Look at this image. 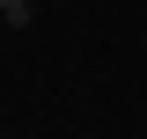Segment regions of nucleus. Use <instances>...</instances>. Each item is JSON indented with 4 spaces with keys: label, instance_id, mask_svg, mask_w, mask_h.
I'll return each mask as SVG.
<instances>
[{
    "label": "nucleus",
    "instance_id": "f257e3e1",
    "mask_svg": "<svg viewBox=\"0 0 147 139\" xmlns=\"http://www.w3.org/2000/svg\"><path fill=\"white\" fill-rule=\"evenodd\" d=\"M0 22H7V29H22V22H30V7H22V0H0Z\"/></svg>",
    "mask_w": 147,
    "mask_h": 139
}]
</instances>
